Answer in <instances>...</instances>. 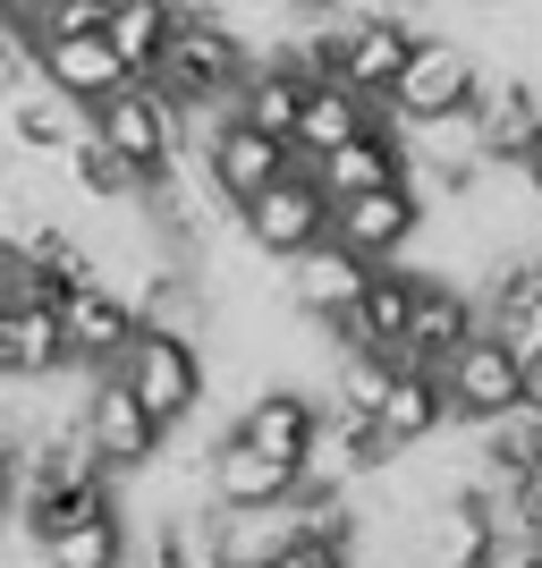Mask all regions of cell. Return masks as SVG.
Instances as JSON below:
<instances>
[{
    "label": "cell",
    "mask_w": 542,
    "mask_h": 568,
    "mask_svg": "<svg viewBox=\"0 0 542 568\" xmlns=\"http://www.w3.org/2000/svg\"><path fill=\"white\" fill-rule=\"evenodd\" d=\"M246 60H255V43H246L229 18H213V9H178L170 43L153 51V69H144V77H153V94H162L170 111L213 119V111H229Z\"/></svg>",
    "instance_id": "6da1fadb"
},
{
    "label": "cell",
    "mask_w": 542,
    "mask_h": 568,
    "mask_svg": "<svg viewBox=\"0 0 542 568\" xmlns=\"http://www.w3.org/2000/svg\"><path fill=\"white\" fill-rule=\"evenodd\" d=\"M483 60H474L467 43H449V34H416V51L399 60V77H390V119L399 128H467L474 94H483Z\"/></svg>",
    "instance_id": "7a4b0ae2"
},
{
    "label": "cell",
    "mask_w": 542,
    "mask_h": 568,
    "mask_svg": "<svg viewBox=\"0 0 542 568\" xmlns=\"http://www.w3.org/2000/svg\"><path fill=\"white\" fill-rule=\"evenodd\" d=\"M441 390H449V425L474 433V425H500V416H509V407L534 390V374H525L518 348H509V339L483 323V332H467L458 348L441 356Z\"/></svg>",
    "instance_id": "3957f363"
},
{
    "label": "cell",
    "mask_w": 542,
    "mask_h": 568,
    "mask_svg": "<svg viewBox=\"0 0 542 568\" xmlns=\"http://www.w3.org/2000/svg\"><path fill=\"white\" fill-rule=\"evenodd\" d=\"M111 374L127 382L170 433L187 425L195 407H204V390H213V374H204V339H178V332H136L127 348H119Z\"/></svg>",
    "instance_id": "277c9868"
},
{
    "label": "cell",
    "mask_w": 542,
    "mask_h": 568,
    "mask_svg": "<svg viewBox=\"0 0 542 568\" xmlns=\"http://www.w3.org/2000/svg\"><path fill=\"white\" fill-rule=\"evenodd\" d=\"M85 128H94L102 144H119L153 187H162V170L187 153V111H170V102L153 94V77H127L119 94H102L94 111H85Z\"/></svg>",
    "instance_id": "5b68a950"
},
{
    "label": "cell",
    "mask_w": 542,
    "mask_h": 568,
    "mask_svg": "<svg viewBox=\"0 0 542 568\" xmlns=\"http://www.w3.org/2000/svg\"><path fill=\"white\" fill-rule=\"evenodd\" d=\"M76 425H85V442L102 450V467H111V475H144L153 458H162V442H170V425L111 374V365L85 374V407H76Z\"/></svg>",
    "instance_id": "8992f818"
},
{
    "label": "cell",
    "mask_w": 542,
    "mask_h": 568,
    "mask_svg": "<svg viewBox=\"0 0 542 568\" xmlns=\"http://www.w3.org/2000/svg\"><path fill=\"white\" fill-rule=\"evenodd\" d=\"M237 230H246V246H255V255L288 263L297 246L330 237V195H323V179H314L306 162H288L263 195H246V204H237Z\"/></svg>",
    "instance_id": "52a82bcc"
},
{
    "label": "cell",
    "mask_w": 542,
    "mask_h": 568,
    "mask_svg": "<svg viewBox=\"0 0 542 568\" xmlns=\"http://www.w3.org/2000/svg\"><path fill=\"white\" fill-rule=\"evenodd\" d=\"M195 170L213 179V195L237 213L246 195H263L288 170V144L263 136V128H246L237 111H213V119H204V136H195Z\"/></svg>",
    "instance_id": "ba28073f"
},
{
    "label": "cell",
    "mask_w": 542,
    "mask_h": 568,
    "mask_svg": "<svg viewBox=\"0 0 542 568\" xmlns=\"http://www.w3.org/2000/svg\"><path fill=\"white\" fill-rule=\"evenodd\" d=\"M425 195L407 187V179H390V187H365V195H339L330 204V237L339 246H356L365 263H390V255H407L416 237H425Z\"/></svg>",
    "instance_id": "9c48e42d"
},
{
    "label": "cell",
    "mask_w": 542,
    "mask_h": 568,
    "mask_svg": "<svg viewBox=\"0 0 542 568\" xmlns=\"http://www.w3.org/2000/svg\"><path fill=\"white\" fill-rule=\"evenodd\" d=\"M60 339H69L76 374L119 365V348L136 339V297H127L119 281H76L69 297H60Z\"/></svg>",
    "instance_id": "30bf717a"
},
{
    "label": "cell",
    "mask_w": 542,
    "mask_h": 568,
    "mask_svg": "<svg viewBox=\"0 0 542 568\" xmlns=\"http://www.w3.org/2000/svg\"><path fill=\"white\" fill-rule=\"evenodd\" d=\"M467 332H483V306L458 272H425L416 281V306H407V332H399V356L407 365H441Z\"/></svg>",
    "instance_id": "8fae6325"
},
{
    "label": "cell",
    "mask_w": 542,
    "mask_h": 568,
    "mask_svg": "<svg viewBox=\"0 0 542 568\" xmlns=\"http://www.w3.org/2000/svg\"><path fill=\"white\" fill-rule=\"evenodd\" d=\"M416 281H425V272H416L407 255L374 263V272H365V288H356V306L330 314V339H339V348H399L407 306H416Z\"/></svg>",
    "instance_id": "7c38bea8"
},
{
    "label": "cell",
    "mask_w": 542,
    "mask_h": 568,
    "mask_svg": "<svg viewBox=\"0 0 542 568\" xmlns=\"http://www.w3.org/2000/svg\"><path fill=\"white\" fill-rule=\"evenodd\" d=\"M365 272H374V263L356 255V246H339V237L297 246V255H288V314H297V323H330V314H348L356 288H365Z\"/></svg>",
    "instance_id": "4fadbf2b"
},
{
    "label": "cell",
    "mask_w": 542,
    "mask_h": 568,
    "mask_svg": "<svg viewBox=\"0 0 542 568\" xmlns=\"http://www.w3.org/2000/svg\"><path fill=\"white\" fill-rule=\"evenodd\" d=\"M323 425H330V399H306V390H255V399L237 407V442H255V450H272V458H288V467H306L314 458V442H323Z\"/></svg>",
    "instance_id": "5bb4252c"
},
{
    "label": "cell",
    "mask_w": 542,
    "mask_h": 568,
    "mask_svg": "<svg viewBox=\"0 0 542 568\" xmlns=\"http://www.w3.org/2000/svg\"><path fill=\"white\" fill-rule=\"evenodd\" d=\"M288 484H297V467L272 450H255V442H237V433H221L213 442V467H204V500H221L229 518H246V509H280Z\"/></svg>",
    "instance_id": "9a60e30c"
},
{
    "label": "cell",
    "mask_w": 542,
    "mask_h": 568,
    "mask_svg": "<svg viewBox=\"0 0 542 568\" xmlns=\"http://www.w3.org/2000/svg\"><path fill=\"white\" fill-rule=\"evenodd\" d=\"M0 136H9V153H34V162H60L76 136H85V102H69L51 77H34L25 94L0 102Z\"/></svg>",
    "instance_id": "2e32d148"
},
{
    "label": "cell",
    "mask_w": 542,
    "mask_h": 568,
    "mask_svg": "<svg viewBox=\"0 0 542 568\" xmlns=\"http://www.w3.org/2000/svg\"><path fill=\"white\" fill-rule=\"evenodd\" d=\"M374 119H390V102H374V94H356V85H306V102H297V128H288V162H323L330 144H348V136H365Z\"/></svg>",
    "instance_id": "e0dca14e"
},
{
    "label": "cell",
    "mask_w": 542,
    "mask_h": 568,
    "mask_svg": "<svg viewBox=\"0 0 542 568\" xmlns=\"http://www.w3.org/2000/svg\"><path fill=\"white\" fill-rule=\"evenodd\" d=\"M306 170L323 179L330 204H339V195H365V187H390V179H407V144H399V128H390V119H374L365 136L330 144L323 162H306Z\"/></svg>",
    "instance_id": "ac0fdd59"
},
{
    "label": "cell",
    "mask_w": 542,
    "mask_h": 568,
    "mask_svg": "<svg viewBox=\"0 0 542 568\" xmlns=\"http://www.w3.org/2000/svg\"><path fill=\"white\" fill-rule=\"evenodd\" d=\"M34 60H43V77H51L69 102H85V111L136 77V69L111 51V34H51V43H34Z\"/></svg>",
    "instance_id": "d6986e66"
},
{
    "label": "cell",
    "mask_w": 542,
    "mask_h": 568,
    "mask_svg": "<svg viewBox=\"0 0 542 568\" xmlns=\"http://www.w3.org/2000/svg\"><path fill=\"white\" fill-rule=\"evenodd\" d=\"M136 332H178V339H204V281H195L178 255H162V263H144L136 272Z\"/></svg>",
    "instance_id": "ffe728a7"
},
{
    "label": "cell",
    "mask_w": 542,
    "mask_h": 568,
    "mask_svg": "<svg viewBox=\"0 0 542 568\" xmlns=\"http://www.w3.org/2000/svg\"><path fill=\"white\" fill-rule=\"evenodd\" d=\"M374 425L399 442V450H416V442H432V433L449 425V390H441V365H399L390 374V390H381Z\"/></svg>",
    "instance_id": "44dd1931"
},
{
    "label": "cell",
    "mask_w": 542,
    "mask_h": 568,
    "mask_svg": "<svg viewBox=\"0 0 542 568\" xmlns=\"http://www.w3.org/2000/svg\"><path fill=\"white\" fill-rule=\"evenodd\" d=\"M60 170H69V187L94 195V204H144V195H153V179H144V170L127 162L119 144H102L94 128H85V136L60 153Z\"/></svg>",
    "instance_id": "7402d4cb"
},
{
    "label": "cell",
    "mask_w": 542,
    "mask_h": 568,
    "mask_svg": "<svg viewBox=\"0 0 542 568\" xmlns=\"http://www.w3.org/2000/svg\"><path fill=\"white\" fill-rule=\"evenodd\" d=\"M43 568H127V551H136V535H127V518H119V500L111 509H94V518H76L60 526V535H43Z\"/></svg>",
    "instance_id": "603a6c76"
},
{
    "label": "cell",
    "mask_w": 542,
    "mask_h": 568,
    "mask_svg": "<svg viewBox=\"0 0 542 568\" xmlns=\"http://www.w3.org/2000/svg\"><path fill=\"white\" fill-rule=\"evenodd\" d=\"M0 332L18 348V382H43L69 365V339H60V306H9L0 297Z\"/></svg>",
    "instance_id": "cb8c5ba5"
},
{
    "label": "cell",
    "mask_w": 542,
    "mask_h": 568,
    "mask_svg": "<svg viewBox=\"0 0 542 568\" xmlns=\"http://www.w3.org/2000/svg\"><path fill=\"white\" fill-rule=\"evenodd\" d=\"M170 26H178V0H111L102 34H111V51L144 77V69H153V51L170 43Z\"/></svg>",
    "instance_id": "d4e9b609"
},
{
    "label": "cell",
    "mask_w": 542,
    "mask_h": 568,
    "mask_svg": "<svg viewBox=\"0 0 542 568\" xmlns=\"http://www.w3.org/2000/svg\"><path fill=\"white\" fill-rule=\"evenodd\" d=\"M399 365H407L399 348H339V382H330V407H339V416H374Z\"/></svg>",
    "instance_id": "484cf974"
},
{
    "label": "cell",
    "mask_w": 542,
    "mask_h": 568,
    "mask_svg": "<svg viewBox=\"0 0 542 568\" xmlns=\"http://www.w3.org/2000/svg\"><path fill=\"white\" fill-rule=\"evenodd\" d=\"M43 77V60H34V34H25V18H0V102L25 94Z\"/></svg>",
    "instance_id": "4316f807"
},
{
    "label": "cell",
    "mask_w": 542,
    "mask_h": 568,
    "mask_svg": "<svg viewBox=\"0 0 542 568\" xmlns=\"http://www.w3.org/2000/svg\"><path fill=\"white\" fill-rule=\"evenodd\" d=\"M500 568H542V535H509V544H500Z\"/></svg>",
    "instance_id": "83f0119b"
},
{
    "label": "cell",
    "mask_w": 542,
    "mask_h": 568,
    "mask_svg": "<svg viewBox=\"0 0 542 568\" xmlns=\"http://www.w3.org/2000/svg\"><path fill=\"white\" fill-rule=\"evenodd\" d=\"M518 170H525V179H534V195H542V136H534V153H525Z\"/></svg>",
    "instance_id": "f1b7e54d"
},
{
    "label": "cell",
    "mask_w": 542,
    "mask_h": 568,
    "mask_svg": "<svg viewBox=\"0 0 542 568\" xmlns=\"http://www.w3.org/2000/svg\"><path fill=\"white\" fill-rule=\"evenodd\" d=\"M9 500H18V493H9V484H0V518H9Z\"/></svg>",
    "instance_id": "f546056e"
},
{
    "label": "cell",
    "mask_w": 542,
    "mask_h": 568,
    "mask_svg": "<svg viewBox=\"0 0 542 568\" xmlns=\"http://www.w3.org/2000/svg\"><path fill=\"white\" fill-rule=\"evenodd\" d=\"M474 9H500V0H474Z\"/></svg>",
    "instance_id": "4dcf8cb0"
},
{
    "label": "cell",
    "mask_w": 542,
    "mask_h": 568,
    "mask_svg": "<svg viewBox=\"0 0 542 568\" xmlns=\"http://www.w3.org/2000/svg\"><path fill=\"white\" fill-rule=\"evenodd\" d=\"M0 568H9V544H0Z\"/></svg>",
    "instance_id": "1f68e13d"
},
{
    "label": "cell",
    "mask_w": 542,
    "mask_h": 568,
    "mask_svg": "<svg viewBox=\"0 0 542 568\" xmlns=\"http://www.w3.org/2000/svg\"><path fill=\"white\" fill-rule=\"evenodd\" d=\"M399 9H416V0H399Z\"/></svg>",
    "instance_id": "d6a6232c"
}]
</instances>
